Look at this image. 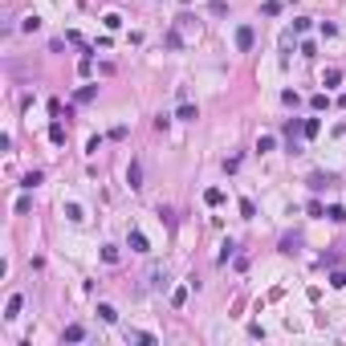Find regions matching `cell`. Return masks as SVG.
<instances>
[{
    "mask_svg": "<svg viewBox=\"0 0 346 346\" xmlns=\"http://www.w3.org/2000/svg\"><path fill=\"white\" fill-rule=\"evenodd\" d=\"M21 310H25V297H21V293H12V297H8V305H4V318L12 322V318H21Z\"/></svg>",
    "mask_w": 346,
    "mask_h": 346,
    "instance_id": "cell-3",
    "label": "cell"
},
{
    "mask_svg": "<svg viewBox=\"0 0 346 346\" xmlns=\"http://www.w3.org/2000/svg\"><path fill=\"white\" fill-rule=\"evenodd\" d=\"M37 183H41V171H29V175H25V179H21V187H25V191H33Z\"/></svg>",
    "mask_w": 346,
    "mask_h": 346,
    "instance_id": "cell-11",
    "label": "cell"
},
{
    "mask_svg": "<svg viewBox=\"0 0 346 346\" xmlns=\"http://www.w3.org/2000/svg\"><path fill=\"white\" fill-rule=\"evenodd\" d=\"M102 261H106V265H114V261H118V248H110V244H106V248H102Z\"/></svg>",
    "mask_w": 346,
    "mask_h": 346,
    "instance_id": "cell-24",
    "label": "cell"
},
{
    "mask_svg": "<svg viewBox=\"0 0 346 346\" xmlns=\"http://www.w3.org/2000/svg\"><path fill=\"white\" fill-rule=\"evenodd\" d=\"M257 151H261V155L273 151V134H261V139H257Z\"/></svg>",
    "mask_w": 346,
    "mask_h": 346,
    "instance_id": "cell-18",
    "label": "cell"
},
{
    "mask_svg": "<svg viewBox=\"0 0 346 346\" xmlns=\"http://www.w3.org/2000/svg\"><path fill=\"white\" fill-rule=\"evenodd\" d=\"M326 220H346V208H338V204H334V208H326Z\"/></svg>",
    "mask_w": 346,
    "mask_h": 346,
    "instance_id": "cell-20",
    "label": "cell"
},
{
    "mask_svg": "<svg viewBox=\"0 0 346 346\" xmlns=\"http://www.w3.org/2000/svg\"><path fill=\"white\" fill-rule=\"evenodd\" d=\"M310 106H314V110H326V106H330V98H326V94H314V98H310Z\"/></svg>",
    "mask_w": 346,
    "mask_h": 346,
    "instance_id": "cell-17",
    "label": "cell"
},
{
    "mask_svg": "<svg viewBox=\"0 0 346 346\" xmlns=\"http://www.w3.org/2000/svg\"><path fill=\"white\" fill-rule=\"evenodd\" d=\"M342 106H346V94H342Z\"/></svg>",
    "mask_w": 346,
    "mask_h": 346,
    "instance_id": "cell-26",
    "label": "cell"
},
{
    "mask_svg": "<svg viewBox=\"0 0 346 346\" xmlns=\"http://www.w3.org/2000/svg\"><path fill=\"white\" fill-rule=\"evenodd\" d=\"M175 118H183V122H196V106H191V102H183V106H179V114Z\"/></svg>",
    "mask_w": 346,
    "mask_h": 346,
    "instance_id": "cell-12",
    "label": "cell"
},
{
    "mask_svg": "<svg viewBox=\"0 0 346 346\" xmlns=\"http://www.w3.org/2000/svg\"><path fill=\"white\" fill-rule=\"evenodd\" d=\"M130 253H147V236L143 232H130Z\"/></svg>",
    "mask_w": 346,
    "mask_h": 346,
    "instance_id": "cell-8",
    "label": "cell"
},
{
    "mask_svg": "<svg viewBox=\"0 0 346 346\" xmlns=\"http://www.w3.org/2000/svg\"><path fill=\"white\" fill-rule=\"evenodd\" d=\"M61 338H65V342H82V338H86V330L73 322V326H65V334H61Z\"/></svg>",
    "mask_w": 346,
    "mask_h": 346,
    "instance_id": "cell-7",
    "label": "cell"
},
{
    "mask_svg": "<svg viewBox=\"0 0 346 346\" xmlns=\"http://www.w3.org/2000/svg\"><path fill=\"white\" fill-rule=\"evenodd\" d=\"M261 12H265V16H277V12H281V4H277V0H265V4H261Z\"/></svg>",
    "mask_w": 346,
    "mask_h": 346,
    "instance_id": "cell-16",
    "label": "cell"
},
{
    "mask_svg": "<svg viewBox=\"0 0 346 346\" xmlns=\"http://www.w3.org/2000/svg\"><path fill=\"white\" fill-rule=\"evenodd\" d=\"M98 318H102V322H118V310H114V305H106V301H102V305H98Z\"/></svg>",
    "mask_w": 346,
    "mask_h": 346,
    "instance_id": "cell-9",
    "label": "cell"
},
{
    "mask_svg": "<svg viewBox=\"0 0 346 346\" xmlns=\"http://www.w3.org/2000/svg\"><path fill=\"white\" fill-rule=\"evenodd\" d=\"M208 8H212V16H224V12H228V0H212Z\"/></svg>",
    "mask_w": 346,
    "mask_h": 346,
    "instance_id": "cell-19",
    "label": "cell"
},
{
    "mask_svg": "<svg viewBox=\"0 0 346 346\" xmlns=\"http://www.w3.org/2000/svg\"><path fill=\"white\" fill-rule=\"evenodd\" d=\"M147 277H151V285H155V289H159V285H167V265H155Z\"/></svg>",
    "mask_w": 346,
    "mask_h": 346,
    "instance_id": "cell-5",
    "label": "cell"
},
{
    "mask_svg": "<svg viewBox=\"0 0 346 346\" xmlns=\"http://www.w3.org/2000/svg\"><path fill=\"white\" fill-rule=\"evenodd\" d=\"M330 285H334V289H342V285H346V273H330Z\"/></svg>",
    "mask_w": 346,
    "mask_h": 346,
    "instance_id": "cell-25",
    "label": "cell"
},
{
    "mask_svg": "<svg viewBox=\"0 0 346 346\" xmlns=\"http://www.w3.org/2000/svg\"><path fill=\"white\" fill-rule=\"evenodd\" d=\"M240 216L253 220V216H257V204H253V200H240Z\"/></svg>",
    "mask_w": 346,
    "mask_h": 346,
    "instance_id": "cell-13",
    "label": "cell"
},
{
    "mask_svg": "<svg viewBox=\"0 0 346 346\" xmlns=\"http://www.w3.org/2000/svg\"><path fill=\"white\" fill-rule=\"evenodd\" d=\"M297 244H301V236H285L281 240V253H297Z\"/></svg>",
    "mask_w": 346,
    "mask_h": 346,
    "instance_id": "cell-14",
    "label": "cell"
},
{
    "mask_svg": "<svg viewBox=\"0 0 346 346\" xmlns=\"http://www.w3.org/2000/svg\"><path fill=\"white\" fill-rule=\"evenodd\" d=\"M49 139H53V143H65V126H61V122L49 126Z\"/></svg>",
    "mask_w": 346,
    "mask_h": 346,
    "instance_id": "cell-15",
    "label": "cell"
},
{
    "mask_svg": "<svg viewBox=\"0 0 346 346\" xmlns=\"http://www.w3.org/2000/svg\"><path fill=\"white\" fill-rule=\"evenodd\" d=\"M126 183H130V191H139V187H143V163H139V159L126 167Z\"/></svg>",
    "mask_w": 346,
    "mask_h": 346,
    "instance_id": "cell-2",
    "label": "cell"
},
{
    "mask_svg": "<svg viewBox=\"0 0 346 346\" xmlns=\"http://www.w3.org/2000/svg\"><path fill=\"white\" fill-rule=\"evenodd\" d=\"M204 204H208V208H220V204H224V191H220V187H208V191H204Z\"/></svg>",
    "mask_w": 346,
    "mask_h": 346,
    "instance_id": "cell-4",
    "label": "cell"
},
{
    "mask_svg": "<svg viewBox=\"0 0 346 346\" xmlns=\"http://www.w3.org/2000/svg\"><path fill=\"white\" fill-rule=\"evenodd\" d=\"M253 41H257L253 25H240V29H236V49H253Z\"/></svg>",
    "mask_w": 346,
    "mask_h": 346,
    "instance_id": "cell-1",
    "label": "cell"
},
{
    "mask_svg": "<svg viewBox=\"0 0 346 346\" xmlns=\"http://www.w3.org/2000/svg\"><path fill=\"white\" fill-rule=\"evenodd\" d=\"M326 183H334V175H310V187H314V191H322Z\"/></svg>",
    "mask_w": 346,
    "mask_h": 346,
    "instance_id": "cell-10",
    "label": "cell"
},
{
    "mask_svg": "<svg viewBox=\"0 0 346 346\" xmlns=\"http://www.w3.org/2000/svg\"><path fill=\"white\" fill-rule=\"evenodd\" d=\"M65 216H69V220H86V216H82V208H78V204H65Z\"/></svg>",
    "mask_w": 346,
    "mask_h": 346,
    "instance_id": "cell-23",
    "label": "cell"
},
{
    "mask_svg": "<svg viewBox=\"0 0 346 346\" xmlns=\"http://www.w3.org/2000/svg\"><path fill=\"white\" fill-rule=\"evenodd\" d=\"M318 130H322L318 118H305V122H301V134H305V139H318Z\"/></svg>",
    "mask_w": 346,
    "mask_h": 346,
    "instance_id": "cell-6",
    "label": "cell"
},
{
    "mask_svg": "<svg viewBox=\"0 0 346 346\" xmlns=\"http://www.w3.org/2000/svg\"><path fill=\"white\" fill-rule=\"evenodd\" d=\"M21 29H25V33H33V29H41V21H37V16H25V21H21Z\"/></svg>",
    "mask_w": 346,
    "mask_h": 346,
    "instance_id": "cell-21",
    "label": "cell"
},
{
    "mask_svg": "<svg viewBox=\"0 0 346 346\" xmlns=\"http://www.w3.org/2000/svg\"><path fill=\"white\" fill-rule=\"evenodd\" d=\"M94 94H98V90H94V86H82V90H78V102H90V98H94Z\"/></svg>",
    "mask_w": 346,
    "mask_h": 346,
    "instance_id": "cell-22",
    "label": "cell"
}]
</instances>
